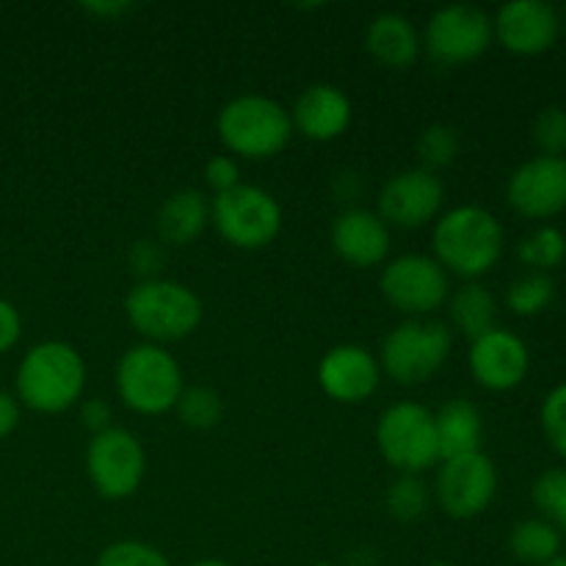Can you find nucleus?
Returning a JSON list of instances; mask_svg holds the SVG:
<instances>
[{
  "mask_svg": "<svg viewBox=\"0 0 566 566\" xmlns=\"http://www.w3.org/2000/svg\"><path fill=\"white\" fill-rule=\"evenodd\" d=\"M385 506L390 517L401 520V523H415L423 517L431 506V490L423 481V475L401 473L390 486H387Z\"/></svg>",
  "mask_w": 566,
  "mask_h": 566,
  "instance_id": "nucleus-26",
  "label": "nucleus"
},
{
  "mask_svg": "<svg viewBox=\"0 0 566 566\" xmlns=\"http://www.w3.org/2000/svg\"><path fill=\"white\" fill-rule=\"evenodd\" d=\"M534 144L547 158H564L566 153V111L558 105H547L539 111L531 127Z\"/></svg>",
  "mask_w": 566,
  "mask_h": 566,
  "instance_id": "nucleus-32",
  "label": "nucleus"
},
{
  "mask_svg": "<svg viewBox=\"0 0 566 566\" xmlns=\"http://www.w3.org/2000/svg\"><path fill=\"white\" fill-rule=\"evenodd\" d=\"M111 418H114V409L105 398H86L81 403V423L86 426L92 434H99V431L111 429Z\"/></svg>",
  "mask_w": 566,
  "mask_h": 566,
  "instance_id": "nucleus-37",
  "label": "nucleus"
},
{
  "mask_svg": "<svg viewBox=\"0 0 566 566\" xmlns=\"http://www.w3.org/2000/svg\"><path fill=\"white\" fill-rule=\"evenodd\" d=\"M506 235L495 213L479 205H459L446 210L431 230V258L462 280L475 282L490 274L503 258Z\"/></svg>",
  "mask_w": 566,
  "mask_h": 566,
  "instance_id": "nucleus-1",
  "label": "nucleus"
},
{
  "mask_svg": "<svg viewBox=\"0 0 566 566\" xmlns=\"http://www.w3.org/2000/svg\"><path fill=\"white\" fill-rule=\"evenodd\" d=\"M210 224V202L197 188H182L175 191L158 210L155 230H158L160 243L169 247H188L197 241Z\"/></svg>",
  "mask_w": 566,
  "mask_h": 566,
  "instance_id": "nucleus-21",
  "label": "nucleus"
},
{
  "mask_svg": "<svg viewBox=\"0 0 566 566\" xmlns=\"http://www.w3.org/2000/svg\"><path fill=\"white\" fill-rule=\"evenodd\" d=\"M520 263L528 265L531 271L547 274L551 269H558L566 258V235L558 227H536L528 235L520 238L517 243Z\"/></svg>",
  "mask_w": 566,
  "mask_h": 566,
  "instance_id": "nucleus-25",
  "label": "nucleus"
},
{
  "mask_svg": "<svg viewBox=\"0 0 566 566\" xmlns=\"http://www.w3.org/2000/svg\"><path fill=\"white\" fill-rule=\"evenodd\" d=\"M313 566H337V564H329V562H318V564H313Z\"/></svg>",
  "mask_w": 566,
  "mask_h": 566,
  "instance_id": "nucleus-43",
  "label": "nucleus"
},
{
  "mask_svg": "<svg viewBox=\"0 0 566 566\" xmlns=\"http://www.w3.org/2000/svg\"><path fill=\"white\" fill-rule=\"evenodd\" d=\"M562 536H566V528H564V531H562Z\"/></svg>",
  "mask_w": 566,
  "mask_h": 566,
  "instance_id": "nucleus-44",
  "label": "nucleus"
},
{
  "mask_svg": "<svg viewBox=\"0 0 566 566\" xmlns=\"http://www.w3.org/2000/svg\"><path fill=\"white\" fill-rule=\"evenodd\" d=\"M376 205H379L376 213L387 227L420 230V227L440 219L442 205H446V186L440 182V177L420 169V166L418 169H403L381 186Z\"/></svg>",
  "mask_w": 566,
  "mask_h": 566,
  "instance_id": "nucleus-13",
  "label": "nucleus"
},
{
  "mask_svg": "<svg viewBox=\"0 0 566 566\" xmlns=\"http://www.w3.org/2000/svg\"><path fill=\"white\" fill-rule=\"evenodd\" d=\"M539 420L551 448L566 462V381L547 392L542 401Z\"/></svg>",
  "mask_w": 566,
  "mask_h": 566,
  "instance_id": "nucleus-33",
  "label": "nucleus"
},
{
  "mask_svg": "<svg viewBox=\"0 0 566 566\" xmlns=\"http://www.w3.org/2000/svg\"><path fill=\"white\" fill-rule=\"evenodd\" d=\"M365 48L381 66H390V70H407L423 53L415 22L398 11H381L368 22Z\"/></svg>",
  "mask_w": 566,
  "mask_h": 566,
  "instance_id": "nucleus-20",
  "label": "nucleus"
},
{
  "mask_svg": "<svg viewBox=\"0 0 566 566\" xmlns=\"http://www.w3.org/2000/svg\"><path fill=\"white\" fill-rule=\"evenodd\" d=\"M17 426H20V401L11 392L0 390V440H6Z\"/></svg>",
  "mask_w": 566,
  "mask_h": 566,
  "instance_id": "nucleus-38",
  "label": "nucleus"
},
{
  "mask_svg": "<svg viewBox=\"0 0 566 566\" xmlns=\"http://www.w3.org/2000/svg\"><path fill=\"white\" fill-rule=\"evenodd\" d=\"M125 315L144 343H177L202 324V298L177 280H142L125 298Z\"/></svg>",
  "mask_w": 566,
  "mask_h": 566,
  "instance_id": "nucleus-3",
  "label": "nucleus"
},
{
  "mask_svg": "<svg viewBox=\"0 0 566 566\" xmlns=\"http://www.w3.org/2000/svg\"><path fill=\"white\" fill-rule=\"evenodd\" d=\"M94 566H171L169 558L155 545L138 539H119L111 542L97 556Z\"/></svg>",
  "mask_w": 566,
  "mask_h": 566,
  "instance_id": "nucleus-31",
  "label": "nucleus"
},
{
  "mask_svg": "<svg viewBox=\"0 0 566 566\" xmlns=\"http://www.w3.org/2000/svg\"><path fill=\"white\" fill-rule=\"evenodd\" d=\"M542 566H566V556H556V558H553V562H547V564H542Z\"/></svg>",
  "mask_w": 566,
  "mask_h": 566,
  "instance_id": "nucleus-41",
  "label": "nucleus"
},
{
  "mask_svg": "<svg viewBox=\"0 0 566 566\" xmlns=\"http://www.w3.org/2000/svg\"><path fill=\"white\" fill-rule=\"evenodd\" d=\"M318 385L332 401L363 403L379 390L381 365L368 348L354 343L335 346L318 363Z\"/></svg>",
  "mask_w": 566,
  "mask_h": 566,
  "instance_id": "nucleus-17",
  "label": "nucleus"
},
{
  "mask_svg": "<svg viewBox=\"0 0 566 566\" xmlns=\"http://www.w3.org/2000/svg\"><path fill=\"white\" fill-rule=\"evenodd\" d=\"M492 17L481 6L451 3L437 9L423 28L426 55L440 66H464L490 50Z\"/></svg>",
  "mask_w": 566,
  "mask_h": 566,
  "instance_id": "nucleus-10",
  "label": "nucleus"
},
{
  "mask_svg": "<svg viewBox=\"0 0 566 566\" xmlns=\"http://www.w3.org/2000/svg\"><path fill=\"white\" fill-rule=\"evenodd\" d=\"M83 11H92V14L111 20V17H119L125 11H130V3H83Z\"/></svg>",
  "mask_w": 566,
  "mask_h": 566,
  "instance_id": "nucleus-39",
  "label": "nucleus"
},
{
  "mask_svg": "<svg viewBox=\"0 0 566 566\" xmlns=\"http://www.w3.org/2000/svg\"><path fill=\"white\" fill-rule=\"evenodd\" d=\"M506 199L514 213L525 219H553L566 210V158L525 160L512 171L506 182Z\"/></svg>",
  "mask_w": 566,
  "mask_h": 566,
  "instance_id": "nucleus-14",
  "label": "nucleus"
},
{
  "mask_svg": "<svg viewBox=\"0 0 566 566\" xmlns=\"http://www.w3.org/2000/svg\"><path fill=\"white\" fill-rule=\"evenodd\" d=\"M188 566H230L227 562H219V558H202V562H193Z\"/></svg>",
  "mask_w": 566,
  "mask_h": 566,
  "instance_id": "nucleus-40",
  "label": "nucleus"
},
{
  "mask_svg": "<svg viewBox=\"0 0 566 566\" xmlns=\"http://www.w3.org/2000/svg\"><path fill=\"white\" fill-rule=\"evenodd\" d=\"M86 387V363L64 340H44L28 348L17 365L14 392L22 407L39 415H61L75 407Z\"/></svg>",
  "mask_w": 566,
  "mask_h": 566,
  "instance_id": "nucleus-2",
  "label": "nucleus"
},
{
  "mask_svg": "<svg viewBox=\"0 0 566 566\" xmlns=\"http://www.w3.org/2000/svg\"><path fill=\"white\" fill-rule=\"evenodd\" d=\"M426 566H459V564H451V562H434V564H426Z\"/></svg>",
  "mask_w": 566,
  "mask_h": 566,
  "instance_id": "nucleus-42",
  "label": "nucleus"
},
{
  "mask_svg": "<svg viewBox=\"0 0 566 566\" xmlns=\"http://www.w3.org/2000/svg\"><path fill=\"white\" fill-rule=\"evenodd\" d=\"M553 298H556V285H553L551 276L539 274V271L517 276L506 291L509 310L520 318H534V315L545 313Z\"/></svg>",
  "mask_w": 566,
  "mask_h": 566,
  "instance_id": "nucleus-27",
  "label": "nucleus"
},
{
  "mask_svg": "<svg viewBox=\"0 0 566 566\" xmlns=\"http://www.w3.org/2000/svg\"><path fill=\"white\" fill-rule=\"evenodd\" d=\"M86 473L97 495L108 501H125L136 495L147 473V453L142 440L119 426L92 434L86 448Z\"/></svg>",
  "mask_w": 566,
  "mask_h": 566,
  "instance_id": "nucleus-11",
  "label": "nucleus"
},
{
  "mask_svg": "<svg viewBox=\"0 0 566 566\" xmlns=\"http://www.w3.org/2000/svg\"><path fill=\"white\" fill-rule=\"evenodd\" d=\"M116 396L138 415H166L177 407L182 390V368L164 346L138 343L116 363Z\"/></svg>",
  "mask_w": 566,
  "mask_h": 566,
  "instance_id": "nucleus-5",
  "label": "nucleus"
},
{
  "mask_svg": "<svg viewBox=\"0 0 566 566\" xmlns=\"http://www.w3.org/2000/svg\"><path fill=\"white\" fill-rule=\"evenodd\" d=\"M20 337H22L20 310H17L9 298L0 296V354L11 352V348L20 343Z\"/></svg>",
  "mask_w": 566,
  "mask_h": 566,
  "instance_id": "nucleus-36",
  "label": "nucleus"
},
{
  "mask_svg": "<svg viewBox=\"0 0 566 566\" xmlns=\"http://www.w3.org/2000/svg\"><path fill=\"white\" fill-rule=\"evenodd\" d=\"M531 497H534L536 509L542 512V520L553 523L558 531L566 528V470L564 468L545 470V473L534 481Z\"/></svg>",
  "mask_w": 566,
  "mask_h": 566,
  "instance_id": "nucleus-30",
  "label": "nucleus"
},
{
  "mask_svg": "<svg viewBox=\"0 0 566 566\" xmlns=\"http://www.w3.org/2000/svg\"><path fill=\"white\" fill-rule=\"evenodd\" d=\"M210 221L227 243L254 252V249L269 247L280 235L282 208L274 193L265 188L241 182L210 202Z\"/></svg>",
  "mask_w": 566,
  "mask_h": 566,
  "instance_id": "nucleus-8",
  "label": "nucleus"
},
{
  "mask_svg": "<svg viewBox=\"0 0 566 566\" xmlns=\"http://www.w3.org/2000/svg\"><path fill=\"white\" fill-rule=\"evenodd\" d=\"M127 260H130L133 271H136L142 280H155V276L160 274V269H164V249L155 241H138L133 243Z\"/></svg>",
  "mask_w": 566,
  "mask_h": 566,
  "instance_id": "nucleus-35",
  "label": "nucleus"
},
{
  "mask_svg": "<svg viewBox=\"0 0 566 566\" xmlns=\"http://www.w3.org/2000/svg\"><path fill=\"white\" fill-rule=\"evenodd\" d=\"M497 495V468L484 451L442 459L434 497L453 520H473L490 509Z\"/></svg>",
  "mask_w": 566,
  "mask_h": 566,
  "instance_id": "nucleus-12",
  "label": "nucleus"
},
{
  "mask_svg": "<svg viewBox=\"0 0 566 566\" xmlns=\"http://www.w3.org/2000/svg\"><path fill=\"white\" fill-rule=\"evenodd\" d=\"M221 144L227 153L249 160H265L280 155L293 138L291 111L274 97L241 94L232 97L216 119Z\"/></svg>",
  "mask_w": 566,
  "mask_h": 566,
  "instance_id": "nucleus-4",
  "label": "nucleus"
},
{
  "mask_svg": "<svg viewBox=\"0 0 566 566\" xmlns=\"http://www.w3.org/2000/svg\"><path fill=\"white\" fill-rule=\"evenodd\" d=\"M390 227L379 219V213L365 208H348L332 224V247L337 258L352 269H370L390 258Z\"/></svg>",
  "mask_w": 566,
  "mask_h": 566,
  "instance_id": "nucleus-18",
  "label": "nucleus"
},
{
  "mask_svg": "<svg viewBox=\"0 0 566 566\" xmlns=\"http://www.w3.org/2000/svg\"><path fill=\"white\" fill-rule=\"evenodd\" d=\"M468 365L475 385L492 392H506L525 381L531 368V354L523 337L495 326L486 335L470 340Z\"/></svg>",
  "mask_w": 566,
  "mask_h": 566,
  "instance_id": "nucleus-15",
  "label": "nucleus"
},
{
  "mask_svg": "<svg viewBox=\"0 0 566 566\" xmlns=\"http://www.w3.org/2000/svg\"><path fill=\"white\" fill-rule=\"evenodd\" d=\"M453 352L451 326L437 318H407L381 340V374L396 385H426L446 368Z\"/></svg>",
  "mask_w": 566,
  "mask_h": 566,
  "instance_id": "nucleus-6",
  "label": "nucleus"
},
{
  "mask_svg": "<svg viewBox=\"0 0 566 566\" xmlns=\"http://www.w3.org/2000/svg\"><path fill=\"white\" fill-rule=\"evenodd\" d=\"M352 99L332 83H313L296 97L291 108L293 130L310 142H335L352 125Z\"/></svg>",
  "mask_w": 566,
  "mask_h": 566,
  "instance_id": "nucleus-19",
  "label": "nucleus"
},
{
  "mask_svg": "<svg viewBox=\"0 0 566 566\" xmlns=\"http://www.w3.org/2000/svg\"><path fill=\"white\" fill-rule=\"evenodd\" d=\"M448 315H451L453 329L475 340L497 326V302L490 287L481 282H464L448 296Z\"/></svg>",
  "mask_w": 566,
  "mask_h": 566,
  "instance_id": "nucleus-23",
  "label": "nucleus"
},
{
  "mask_svg": "<svg viewBox=\"0 0 566 566\" xmlns=\"http://www.w3.org/2000/svg\"><path fill=\"white\" fill-rule=\"evenodd\" d=\"M459 155V133L457 127L451 125H429L418 138V158H420V169L431 171L437 175L440 169L451 166Z\"/></svg>",
  "mask_w": 566,
  "mask_h": 566,
  "instance_id": "nucleus-29",
  "label": "nucleus"
},
{
  "mask_svg": "<svg viewBox=\"0 0 566 566\" xmlns=\"http://www.w3.org/2000/svg\"><path fill=\"white\" fill-rule=\"evenodd\" d=\"M562 542L564 536L556 525L542 517H534L514 525L512 534H509V551H512V556L520 564L542 566L562 556Z\"/></svg>",
  "mask_w": 566,
  "mask_h": 566,
  "instance_id": "nucleus-24",
  "label": "nucleus"
},
{
  "mask_svg": "<svg viewBox=\"0 0 566 566\" xmlns=\"http://www.w3.org/2000/svg\"><path fill=\"white\" fill-rule=\"evenodd\" d=\"M492 33L514 55H542L558 42L562 17L545 0H512L492 17Z\"/></svg>",
  "mask_w": 566,
  "mask_h": 566,
  "instance_id": "nucleus-16",
  "label": "nucleus"
},
{
  "mask_svg": "<svg viewBox=\"0 0 566 566\" xmlns=\"http://www.w3.org/2000/svg\"><path fill=\"white\" fill-rule=\"evenodd\" d=\"M205 182H208V188L216 197L232 191V188L241 186V166H238L232 155H213L205 164Z\"/></svg>",
  "mask_w": 566,
  "mask_h": 566,
  "instance_id": "nucleus-34",
  "label": "nucleus"
},
{
  "mask_svg": "<svg viewBox=\"0 0 566 566\" xmlns=\"http://www.w3.org/2000/svg\"><path fill=\"white\" fill-rule=\"evenodd\" d=\"M379 291L398 313L409 318H429L434 310L448 304L451 274L431 254H398L381 269Z\"/></svg>",
  "mask_w": 566,
  "mask_h": 566,
  "instance_id": "nucleus-9",
  "label": "nucleus"
},
{
  "mask_svg": "<svg viewBox=\"0 0 566 566\" xmlns=\"http://www.w3.org/2000/svg\"><path fill=\"white\" fill-rule=\"evenodd\" d=\"M177 418L186 429L193 431H208L213 429L216 423L224 415V401H221L219 392L213 387H186L177 401Z\"/></svg>",
  "mask_w": 566,
  "mask_h": 566,
  "instance_id": "nucleus-28",
  "label": "nucleus"
},
{
  "mask_svg": "<svg viewBox=\"0 0 566 566\" xmlns=\"http://www.w3.org/2000/svg\"><path fill=\"white\" fill-rule=\"evenodd\" d=\"M437 442H440V457L453 459L464 453L481 451L484 440V415L468 398H451L434 415ZM440 459V462H442Z\"/></svg>",
  "mask_w": 566,
  "mask_h": 566,
  "instance_id": "nucleus-22",
  "label": "nucleus"
},
{
  "mask_svg": "<svg viewBox=\"0 0 566 566\" xmlns=\"http://www.w3.org/2000/svg\"><path fill=\"white\" fill-rule=\"evenodd\" d=\"M376 446L385 462L398 473L420 475L442 459L434 412L415 401H398L379 415Z\"/></svg>",
  "mask_w": 566,
  "mask_h": 566,
  "instance_id": "nucleus-7",
  "label": "nucleus"
}]
</instances>
